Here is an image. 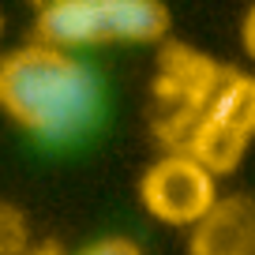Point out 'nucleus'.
Here are the masks:
<instances>
[{
	"instance_id": "obj_1",
	"label": "nucleus",
	"mask_w": 255,
	"mask_h": 255,
	"mask_svg": "<svg viewBox=\"0 0 255 255\" xmlns=\"http://www.w3.org/2000/svg\"><path fill=\"white\" fill-rule=\"evenodd\" d=\"M0 109L41 143H72L102 117V83L72 53L30 41L0 60Z\"/></svg>"
},
{
	"instance_id": "obj_2",
	"label": "nucleus",
	"mask_w": 255,
	"mask_h": 255,
	"mask_svg": "<svg viewBox=\"0 0 255 255\" xmlns=\"http://www.w3.org/2000/svg\"><path fill=\"white\" fill-rule=\"evenodd\" d=\"M34 34L53 49L90 45H158L169 38V8L161 0H45Z\"/></svg>"
},
{
	"instance_id": "obj_3",
	"label": "nucleus",
	"mask_w": 255,
	"mask_h": 255,
	"mask_svg": "<svg viewBox=\"0 0 255 255\" xmlns=\"http://www.w3.org/2000/svg\"><path fill=\"white\" fill-rule=\"evenodd\" d=\"M233 68L203 56L199 49L169 41L158 60V79H154V128L165 143H188L191 128L207 113L210 98L225 83Z\"/></svg>"
},
{
	"instance_id": "obj_4",
	"label": "nucleus",
	"mask_w": 255,
	"mask_h": 255,
	"mask_svg": "<svg viewBox=\"0 0 255 255\" xmlns=\"http://www.w3.org/2000/svg\"><path fill=\"white\" fill-rule=\"evenodd\" d=\"M255 135V75L229 72L218 94L210 98L207 113L191 128L180 154L195 158L207 173H229L244 158Z\"/></svg>"
},
{
	"instance_id": "obj_5",
	"label": "nucleus",
	"mask_w": 255,
	"mask_h": 255,
	"mask_svg": "<svg viewBox=\"0 0 255 255\" xmlns=\"http://www.w3.org/2000/svg\"><path fill=\"white\" fill-rule=\"evenodd\" d=\"M143 207L165 225H199L218 203L214 173L188 154H169L154 161L143 176Z\"/></svg>"
},
{
	"instance_id": "obj_6",
	"label": "nucleus",
	"mask_w": 255,
	"mask_h": 255,
	"mask_svg": "<svg viewBox=\"0 0 255 255\" xmlns=\"http://www.w3.org/2000/svg\"><path fill=\"white\" fill-rule=\"evenodd\" d=\"M195 255H255V203L222 199L195 225Z\"/></svg>"
},
{
	"instance_id": "obj_7",
	"label": "nucleus",
	"mask_w": 255,
	"mask_h": 255,
	"mask_svg": "<svg viewBox=\"0 0 255 255\" xmlns=\"http://www.w3.org/2000/svg\"><path fill=\"white\" fill-rule=\"evenodd\" d=\"M26 222L11 203H0V255H23Z\"/></svg>"
},
{
	"instance_id": "obj_8",
	"label": "nucleus",
	"mask_w": 255,
	"mask_h": 255,
	"mask_svg": "<svg viewBox=\"0 0 255 255\" xmlns=\"http://www.w3.org/2000/svg\"><path fill=\"white\" fill-rule=\"evenodd\" d=\"M79 255H143L131 240H124V237H105V240H98V244H90V248H83Z\"/></svg>"
},
{
	"instance_id": "obj_9",
	"label": "nucleus",
	"mask_w": 255,
	"mask_h": 255,
	"mask_svg": "<svg viewBox=\"0 0 255 255\" xmlns=\"http://www.w3.org/2000/svg\"><path fill=\"white\" fill-rule=\"evenodd\" d=\"M240 41H244V53L255 60V4L244 11V23H240Z\"/></svg>"
},
{
	"instance_id": "obj_10",
	"label": "nucleus",
	"mask_w": 255,
	"mask_h": 255,
	"mask_svg": "<svg viewBox=\"0 0 255 255\" xmlns=\"http://www.w3.org/2000/svg\"><path fill=\"white\" fill-rule=\"evenodd\" d=\"M30 255H60L56 248H38V252H30Z\"/></svg>"
},
{
	"instance_id": "obj_11",
	"label": "nucleus",
	"mask_w": 255,
	"mask_h": 255,
	"mask_svg": "<svg viewBox=\"0 0 255 255\" xmlns=\"http://www.w3.org/2000/svg\"><path fill=\"white\" fill-rule=\"evenodd\" d=\"M0 30H4V19H0Z\"/></svg>"
}]
</instances>
